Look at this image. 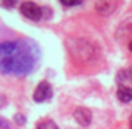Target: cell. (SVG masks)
<instances>
[{"label": "cell", "instance_id": "1", "mask_svg": "<svg viewBox=\"0 0 132 129\" xmlns=\"http://www.w3.org/2000/svg\"><path fill=\"white\" fill-rule=\"evenodd\" d=\"M39 60V47L32 40H7L0 44V72L27 75Z\"/></svg>", "mask_w": 132, "mask_h": 129}, {"label": "cell", "instance_id": "2", "mask_svg": "<svg viewBox=\"0 0 132 129\" xmlns=\"http://www.w3.org/2000/svg\"><path fill=\"white\" fill-rule=\"evenodd\" d=\"M20 12H22L23 17H27L30 20H40V17H42V9L39 5H35L34 2H23L20 5Z\"/></svg>", "mask_w": 132, "mask_h": 129}, {"label": "cell", "instance_id": "3", "mask_svg": "<svg viewBox=\"0 0 132 129\" xmlns=\"http://www.w3.org/2000/svg\"><path fill=\"white\" fill-rule=\"evenodd\" d=\"M50 96H52V87L48 82L44 81L37 86L35 92H34V101L35 102H45L47 99H50Z\"/></svg>", "mask_w": 132, "mask_h": 129}, {"label": "cell", "instance_id": "4", "mask_svg": "<svg viewBox=\"0 0 132 129\" xmlns=\"http://www.w3.org/2000/svg\"><path fill=\"white\" fill-rule=\"evenodd\" d=\"M74 119L80 126H89L90 121H92V112H90L87 107H77L74 111Z\"/></svg>", "mask_w": 132, "mask_h": 129}, {"label": "cell", "instance_id": "5", "mask_svg": "<svg viewBox=\"0 0 132 129\" xmlns=\"http://www.w3.org/2000/svg\"><path fill=\"white\" fill-rule=\"evenodd\" d=\"M117 97H119V101H122V102H130L132 101V89L130 87H119V90H117Z\"/></svg>", "mask_w": 132, "mask_h": 129}, {"label": "cell", "instance_id": "6", "mask_svg": "<svg viewBox=\"0 0 132 129\" xmlns=\"http://www.w3.org/2000/svg\"><path fill=\"white\" fill-rule=\"evenodd\" d=\"M35 129H59V127H57V124L52 123V121H42V123L37 124Z\"/></svg>", "mask_w": 132, "mask_h": 129}, {"label": "cell", "instance_id": "7", "mask_svg": "<svg viewBox=\"0 0 132 129\" xmlns=\"http://www.w3.org/2000/svg\"><path fill=\"white\" fill-rule=\"evenodd\" d=\"M62 5H67V7H74V5H79L82 3V0H60Z\"/></svg>", "mask_w": 132, "mask_h": 129}, {"label": "cell", "instance_id": "8", "mask_svg": "<svg viewBox=\"0 0 132 129\" xmlns=\"http://www.w3.org/2000/svg\"><path fill=\"white\" fill-rule=\"evenodd\" d=\"M17 0H2V5L5 7V9H12V7H15Z\"/></svg>", "mask_w": 132, "mask_h": 129}, {"label": "cell", "instance_id": "9", "mask_svg": "<svg viewBox=\"0 0 132 129\" xmlns=\"http://www.w3.org/2000/svg\"><path fill=\"white\" fill-rule=\"evenodd\" d=\"M0 129H10L9 123H7V121H3V119H0Z\"/></svg>", "mask_w": 132, "mask_h": 129}, {"label": "cell", "instance_id": "10", "mask_svg": "<svg viewBox=\"0 0 132 129\" xmlns=\"http://www.w3.org/2000/svg\"><path fill=\"white\" fill-rule=\"evenodd\" d=\"M3 102H5V99H3V97L0 96V104H3Z\"/></svg>", "mask_w": 132, "mask_h": 129}, {"label": "cell", "instance_id": "11", "mask_svg": "<svg viewBox=\"0 0 132 129\" xmlns=\"http://www.w3.org/2000/svg\"><path fill=\"white\" fill-rule=\"evenodd\" d=\"M129 50H130V52H132V42H130V44H129Z\"/></svg>", "mask_w": 132, "mask_h": 129}, {"label": "cell", "instance_id": "12", "mask_svg": "<svg viewBox=\"0 0 132 129\" xmlns=\"http://www.w3.org/2000/svg\"><path fill=\"white\" fill-rule=\"evenodd\" d=\"M130 129H132V117H130Z\"/></svg>", "mask_w": 132, "mask_h": 129}]
</instances>
